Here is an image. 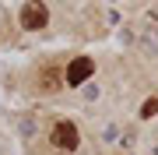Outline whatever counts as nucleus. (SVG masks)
<instances>
[{"mask_svg": "<svg viewBox=\"0 0 158 155\" xmlns=\"http://www.w3.org/2000/svg\"><path fill=\"white\" fill-rule=\"evenodd\" d=\"M155 109H158V99H151V102H148V106H144V116H151V113H155Z\"/></svg>", "mask_w": 158, "mask_h": 155, "instance_id": "20e7f679", "label": "nucleus"}, {"mask_svg": "<svg viewBox=\"0 0 158 155\" xmlns=\"http://www.w3.org/2000/svg\"><path fill=\"white\" fill-rule=\"evenodd\" d=\"M91 71H95V60L91 57H77L67 63V85H81L85 78H91Z\"/></svg>", "mask_w": 158, "mask_h": 155, "instance_id": "7ed1b4c3", "label": "nucleus"}, {"mask_svg": "<svg viewBox=\"0 0 158 155\" xmlns=\"http://www.w3.org/2000/svg\"><path fill=\"white\" fill-rule=\"evenodd\" d=\"M49 141L56 144V148H67V152H74V148H77V127H74L70 120H60L56 127H53Z\"/></svg>", "mask_w": 158, "mask_h": 155, "instance_id": "f257e3e1", "label": "nucleus"}, {"mask_svg": "<svg viewBox=\"0 0 158 155\" xmlns=\"http://www.w3.org/2000/svg\"><path fill=\"white\" fill-rule=\"evenodd\" d=\"M18 18H21V25H25V28H42V25H46V18H49V14H46V4H42V0H28V4H25L21 7V14H18Z\"/></svg>", "mask_w": 158, "mask_h": 155, "instance_id": "f03ea898", "label": "nucleus"}]
</instances>
